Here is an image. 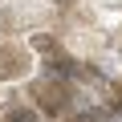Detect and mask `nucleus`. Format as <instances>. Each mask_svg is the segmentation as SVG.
Segmentation results:
<instances>
[{
	"label": "nucleus",
	"mask_w": 122,
	"mask_h": 122,
	"mask_svg": "<svg viewBox=\"0 0 122 122\" xmlns=\"http://www.w3.org/2000/svg\"><path fill=\"white\" fill-rule=\"evenodd\" d=\"M37 102H41V110H65V90L61 86H37Z\"/></svg>",
	"instance_id": "nucleus-1"
},
{
	"label": "nucleus",
	"mask_w": 122,
	"mask_h": 122,
	"mask_svg": "<svg viewBox=\"0 0 122 122\" xmlns=\"http://www.w3.org/2000/svg\"><path fill=\"white\" fill-rule=\"evenodd\" d=\"M81 122H110V114H106V110H86Z\"/></svg>",
	"instance_id": "nucleus-3"
},
{
	"label": "nucleus",
	"mask_w": 122,
	"mask_h": 122,
	"mask_svg": "<svg viewBox=\"0 0 122 122\" xmlns=\"http://www.w3.org/2000/svg\"><path fill=\"white\" fill-rule=\"evenodd\" d=\"M4 122H37V114H33V110H16V106H12Z\"/></svg>",
	"instance_id": "nucleus-2"
}]
</instances>
